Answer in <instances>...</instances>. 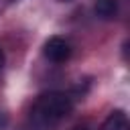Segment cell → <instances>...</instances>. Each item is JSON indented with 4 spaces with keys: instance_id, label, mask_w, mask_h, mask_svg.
I'll return each instance as SVG.
<instances>
[{
    "instance_id": "5",
    "label": "cell",
    "mask_w": 130,
    "mask_h": 130,
    "mask_svg": "<svg viewBox=\"0 0 130 130\" xmlns=\"http://www.w3.org/2000/svg\"><path fill=\"white\" fill-rule=\"evenodd\" d=\"M2 67H4V53H2V49H0V71H2Z\"/></svg>"
},
{
    "instance_id": "4",
    "label": "cell",
    "mask_w": 130,
    "mask_h": 130,
    "mask_svg": "<svg viewBox=\"0 0 130 130\" xmlns=\"http://www.w3.org/2000/svg\"><path fill=\"white\" fill-rule=\"evenodd\" d=\"M93 10H95V14H98L100 18L110 20V18H114L116 12H118V2H116V0H95Z\"/></svg>"
},
{
    "instance_id": "1",
    "label": "cell",
    "mask_w": 130,
    "mask_h": 130,
    "mask_svg": "<svg viewBox=\"0 0 130 130\" xmlns=\"http://www.w3.org/2000/svg\"><path fill=\"white\" fill-rule=\"evenodd\" d=\"M71 110H73V104H71L69 95H65L61 91H49L37 100L32 114L41 122H57V120L69 116Z\"/></svg>"
},
{
    "instance_id": "3",
    "label": "cell",
    "mask_w": 130,
    "mask_h": 130,
    "mask_svg": "<svg viewBox=\"0 0 130 130\" xmlns=\"http://www.w3.org/2000/svg\"><path fill=\"white\" fill-rule=\"evenodd\" d=\"M102 130H128V118L122 110H114L106 122L102 124Z\"/></svg>"
},
{
    "instance_id": "6",
    "label": "cell",
    "mask_w": 130,
    "mask_h": 130,
    "mask_svg": "<svg viewBox=\"0 0 130 130\" xmlns=\"http://www.w3.org/2000/svg\"><path fill=\"white\" fill-rule=\"evenodd\" d=\"M63 2H69V0H63Z\"/></svg>"
},
{
    "instance_id": "2",
    "label": "cell",
    "mask_w": 130,
    "mask_h": 130,
    "mask_svg": "<svg viewBox=\"0 0 130 130\" xmlns=\"http://www.w3.org/2000/svg\"><path fill=\"white\" fill-rule=\"evenodd\" d=\"M45 57L53 63H63L71 57V45L69 41H65L63 37H51L47 43H45V49H43Z\"/></svg>"
}]
</instances>
